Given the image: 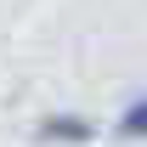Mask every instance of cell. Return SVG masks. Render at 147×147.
<instances>
[{"mask_svg": "<svg viewBox=\"0 0 147 147\" xmlns=\"http://www.w3.org/2000/svg\"><path fill=\"white\" fill-rule=\"evenodd\" d=\"M28 142L34 147H91L96 142V119H85L74 108H51V113H40L28 125Z\"/></svg>", "mask_w": 147, "mask_h": 147, "instance_id": "obj_1", "label": "cell"}, {"mask_svg": "<svg viewBox=\"0 0 147 147\" xmlns=\"http://www.w3.org/2000/svg\"><path fill=\"white\" fill-rule=\"evenodd\" d=\"M113 136H119V142H147V91H142V96H130L125 108H119Z\"/></svg>", "mask_w": 147, "mask_h": 147, "instance_id": "obj_2", "label": "cell"}]
</instances>
